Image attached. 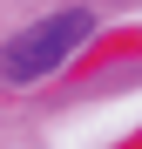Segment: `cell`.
Wrapping results in <instances>:
<instances>
[{"mask_svg": "<svg viewBox=\"0 0 142 149\" xmlns=\"http://www.w3.org/2000/svg\"><path fill=\"white\" fill-rule=\"evenodd\" d=\"M95 34L88 7H61V14H41L34 27H20L7 47H0V81H47L54 68H68L81 54V41Z\"/></svg>", "mask_w": 142, "mask_h": 149, "instance_id": "cell-1", "label": "cell"}]
</instances>
